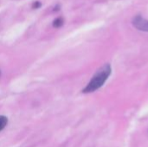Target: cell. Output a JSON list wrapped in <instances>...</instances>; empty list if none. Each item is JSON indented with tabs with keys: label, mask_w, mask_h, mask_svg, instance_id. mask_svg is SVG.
I'll list each match as a JSON object with an SVG mask.
<instances>
[{
	"label": "cell",
	"mask_w": 148,
	"mask_h": 147,
	"mask_svg": "<svg viewBox=\"0 0 148 147\" xmlns=\"http://www.w3.org/2000/svg\"><path fill=\"white\" fill-rule=\"evenodd\" d=\"M0 74H1V73H0Z\"/></svg>",
	"instance_id": "7"
},
{
	"label": "cell",
	"mask_w": 148,
	"mask_h": 147,
	"mask_svg": "<svg viewBox=\"0 0 148 147\" xmlns=\"http://www.w3.org/2000/svg\"><path fill=\"white\" fill-rule=\"evenodd\" d=\"M63 23H64V20L62 17H57L56 20H54L53 22V26L55 28H60L63 25Z\"/></svg>",
	"instance_id": "4"
},
{
	"label": "cell",
	"mask_w": 148,
	"mask_h": 147,
	"mask_svg": "<svg viewBox=\"0 0 148 147\" xmlns=\"http://www.w3.org/2000/svg\"><path fill=\"white\" fill-rule=\"evenodd\" d=\"M134 26L142 31H147L148 32V20L145 19L141 16H136L134 17L132 21Z\"/></svg>",
	"instance_id": "2"
},
{
	"label": "cell",
	"mask_w": 148,
	"mask_h": 147,
	"mask_svg": "<svg viewBox=\"0 0 148 147\" xmlns=\"http://www.w3.org/2000/svg\"><path fill=\"white\" fill-rule=\"evenodd\" d=\"M8 124V119L7 117L3 115H0V132L7 126Z\"/></svg>",
	"instance_id": "3"
},
{
	"label": "cell",
	"mask_w": 148,
	"mask_h": 147,
	"mask_svg": "<svg viewBox=\"0 0 148 147\" xmlns=\"http://www.w3.org/2000/svg\"><path fill=\"white\" fill-rule=\"evenodd\" d=\"M59 9H60V6H59V4H56V7H55V10H56V11H57Z\"/></svg>",
	"instance_id": "6"
},
{
	"label": "cell",
	"mask_w": 148,
	"mask_h": 147,
	"mask_svg": "<svg viewBox=\"0 0 148 147\" xmlns=\"http://www.w3.org/2000/svg\"><path fill=\"white\" fill-rule=\"evenodd\" d=\"M111 74V67L109 64H105L103 65L101 68L97 70V72L95 74L89 83L86 86V88L82 90V93L84 94H88V93H93L101 88L103 84L106 82L108 80V76Z\"/></svg>",
	"instance_id": "1"
},
{
	"label": "cell",
	"mask_w": 148,
	"mask_h": 147,
	"mask_svg": "<svg viewBox=\"0 0 148 147\" xmlns=\"http://www.w3.org/2000/svg\"><path fill=\"white\" fill-rule=\"evenodd\" d=\"M41 6H42V3H40V2H38V1L35 2V3H33V5H32V7H33L34 9H37V8H40Z\"/></svg>",
	"instance_id": "5"
}]
</instances>
